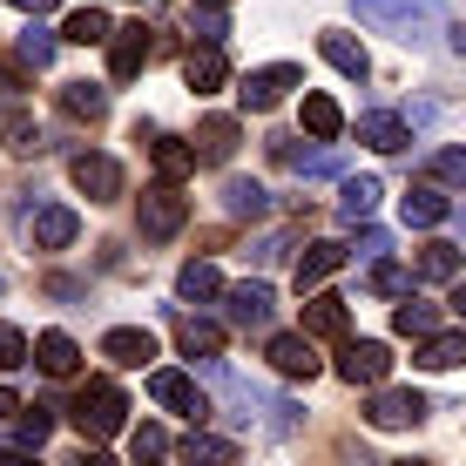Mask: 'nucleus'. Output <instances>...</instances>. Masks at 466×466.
<instances>
[{
    "label": "nucleus",
    "mask_w": 466,
    "mask_h": 466,
    "mask_svg": "<svg viewBox=\"0 0 466 466\" xmlns=\"http://www.w3.org/2000/svg\"><path fill=\"white\" fill-rule=\"evenodd\" d=\"M176 298H183V304H217L223 298L217 264H183V270H176Z\"/></svg>",
    "instance_id": "29"
},
{
    "label": "nucleus",
    "mask_w": 466,
    "mask_h": 466,
    "mask_svg": "<svg viewBox=\"0 0 466 466\" xmlns=\"http://www.w3.org/2000/svg\"><path fill=\"white\" fill-rule=\"evenodd\" d=\"M75 230H82V217H75L68 203H47V210H35V250H68Z\"/></svg>",
    "instance_id": "20"
},
{
    "label": "nucleus",
    "mask_w": 466,
    "mask_h": 466,
    "mask_svg": "<svg viewBox=\"0 0 466 466\" xmlns=\"http://www.w3.org/2000/svg\"><path fill=\"white\" fill-rule=\"evenodd\" d=\"M47 432H55V412L47 406H21L14 412V446H21V453H41Z\"/></svg>",
    "instance_id": "30"
},
{
    "label": "nucleus",
    "mask_w": 466,
    "mask_h": 466,
    "mask_svg": "<svg viewBox=\"0 0 466 466\" xmlns=\"http://www.w3.org/2000/svg\"><path fill=\"white\" fill-rule=\"evenodd\" d=\"M7 7H21V14H55V0H7Z\"/></svg>",
    "instance_id": "45"
},
{
    "label": "nucleus",
    "mask_w": 466,
    "mask_h": 466,
    "mask_svg": "<svg viewBox=\"0 0 466 466\" xmlns=\"http://www.w3.org/2000/svg\"><path fill=\"white\" fill-rule=\"evenodd\" d=\"M359 142H365V149H379V156H399L412 142V122L392 116V108H372V116H359Z\"/></svg>",
    "instance_id": "15"
},
{
    "label": "nucleus",
    "mask_w": 466,
    "mask_h": 466,
    "mask_svg": "<svg viewBox=\"0 0 466 466\" xmlns=\"http://www.w3.org/2000/svg\"><path fill=\"white\" fill-rule=\"evenodd\" d=\"M61 108H68L75 122H102V116H108V88H95V82H68V88H61Z\"/></svg>",
    "instance_id": "31"
},
{
    "label": "nucleus",
    "mask_w": 466,
    "mask_h": 466,
    "mask_svg": "<svg viewBox=\"0 0 466 466\" xmlns=\"http://www.w3.org/2000/svg\"><path fill=\"white\" fill-rule=\"evenodd\" d=\"M176 345H183V359H223V325L210 318H176Z\"/></svg>",
    "instance_id": "23"
},
{
    "label": "nucleus",
    "mask_w": 466,
    "mask_h": 466,
    "mask_svg": "<svg viewBox=\"0 0 466 466\" xmlns=\"http://www.w3.org/2000/svg\"><path fill=\"white\" fill-rule=\"evenodd\" d=\"M189 35H197V41H223V35H230L223 7H210V0H197V21H189Z\"/></svg>",
    "instance_id": "40"
},
{
    "label": "nucleus",
    "mask_w": 466,
    "mask_h": 466,
    "mask_svg": "<svg viewBox=\"0 0 466 466\" xmlns=\"http://www.w3.org/2000/svg\"><path fill=\"white\" fill-rule=\"evenodd\" d=\"M183 82L189 95H217L223 82H230V61H223V41H197L183 55Z\"/></svg>",
    "instance_id": "12"
},
{
    "label": "nucleus",
    "mask_w": 466,
    "mask_h": 466,
    "mask_svg": "<svg viewBox=\"0 0 466 466\" xmlns=\"http://www.w3.org/2000/svg\"><path fill=\"white\" fill-rule=\"evenodd\" d=\"M68 176H75V189H82V197L88 203H116L122 197V163H116V156H75V163H68Z\"/></svg>",
    "instance_id": "10"
},
{
    "label": "nucleus",
    "mask_w": 466,
    "mask_h": 466,
    "mask_svg": "<svg viewBox=\"0 0 466 466\" xmlns=\"http://www.w3.org/2000/svg\"><path fill=\"white\" fill-rule=\"evenodd\" d=\"M399 210H406L412 230H432V223L453 217V197H446V183L432 176V183H412V189H406V203H399Z\"/></svg>",
    "instance_id": "14"
},
{
    "label": "nucleus",
    "mask_w": 466,
    "mask_h": 466,
    "mask_svg": "<svg viewBox=\"0 0 466 466\" xmlns=\"http://www.w3.org/2000/svg\"><path fill=\"white\" fill-rule=\"evenodd\" d=\"M149 399H156V406H169V412H183V420H210V399H203L197 392V379H189V372H169V365H163V372H149Z\"/></svg>",
    "instance_id": "6"
},
{
    "label": "nucleus",
    "mask_w": 466,
    "mask_h": 466,
    "mask_svg": "<svg viewBox=\"0 0 466 466\" xmlns=\"http://www.w3.org/2000/svg\"><path fill=\"white\" fill-rule=\"evenodd\" d=\"M14 55H21V68H47V61H55V35H47V27H21Z\"/></svg>",
    "instance_id": "34"
},
{
    "label": "nucleus",
    "mask_w": 466,
    "mask_h": 466,
    "mask_svg": "<svg viewBox=\"0 0 466 466\" xmlns=\"http://www.w3.org/2000/svg\"><path fill=\"white\" fill-rule=\"evenodd\" d=\"M359 21L392 35V41H406V47H426L440 35V7L432 0H359Z\"/></svg>",
    "instance_id": "1"
},
{
    "label": "nucleus",
    "mask_w": 466,
    "mask_h": 466,
    "mask_svg": "<svg viewBox=\"0 0 466 466\" xmlns=\"http://www.w3.org/2000/svg\"><path fill=\"white\" fill-rule=\"evenodd\" d=\"M176 453H183V460H237V446H230V440H217V432H203V426H197V432H189L183 446H176Z\"/></svg>",
    "instance_id": "35"
},
{
    "label": "nucleus",
    "mask_w": 466,
    "mask_h": 466,
    "mask_svg": "<svg viewBox=\"0 0 466 466\" xmlns=\"http://www.w3.org/2000/svg\"><path fill=\"white\" fill-rule=\"evenodd\" d=\"M412 365H426V372H453V365H466V331H426L420 351H412Z\"/></svg>",
    "instance_id": "21"
},
{
    "label": "nucleus",
    "mask_w": 466,
    "mask_h": 466,
    "mask_svg": "<svg viewBox=\"0 0 466 466\" xmlns=\"http://www.w3.org/2000/svg\"><path fill=\"white\" fill-rule=\"evenodd\" d=\"M339 264H351L345 244H304V257H298V291H318Z\"/></svg>",
    "instance_id": "24"
},
{
    "label": "nucleus",
    "mask_w": 466,
    "mask_h": 466,
    "mask_svg": "<svg viewBox=\"0 0 466 466\" xmlns=\"http://www.w3.org/2000/svg\"><path fill=\"white\" fill-rule=\"evenodd\" d=\"M264 359L278 365V379H318V351H311V331H278L264 345Z\"/></svg>",
    "instance_id": "13"
},
{
    "label": "nucleus",
    "mask_w": 466,
    "mask_h": 466,
    "mask_svg": "<svg viewBox=\"0 0 466 466\" xmlns=\"http://www.w3.org/2000/svg\"><path fill=\"white\" fill-rule=\"evenodd\" d=\"M149 55H156V41H149L142 21H128V27L108 35V75H116V82H136V75L149 68Z\"/></svg>",
    "instance_id": "9"
},
{
    "label": "nucleus",
    "mask_w": 466,
    "mask_h": 466,
    "mask_svg": "<svg viewBox=\"0 0 466 466\" xmlns=\"http://www.w3.org/2000/svg\"><path fill=\"white\" fill-rule=\"evenodd\" d=\"M446 304H453V318L466 325V278H453V298H446Z\"/></svg>",
    "instance_id": "44"
},
{
    "label": "nucleus",
    "mask_w": 466,
    "mask_h": 466,
    "mask_svg": "<svg viewBox=\"0 0 466 466\" xmlns=\"http://www.w3.org/2000/svg\"><path fill=\"white\" fill-rule=\"evenodd\" d=\"M128 453H136V460H163L169 453V432L163 426H136V432H128Z\"/></svg>",
    "instance_id": "38"
},
{
    "label": "nucleus",
    "mask_w": 466,
    "mask_h": 466,
    "mask_svg": "<svg viewBox=\"0 0 466 466\" xmlns=\"http://www.w3.org/2000/svg\"><path fill=\"white\" fill-rule=\"evenodd\" d=\"M432 176H440V183L446 189H466V149H440V156H432V163H426Z\"/></svg>",
    "instance_id": "39"
},
{
    "label": "nucleus",
    "mask_w": 466,
    "mask_h": 466,
    "mask_svg": "<svg viewBox=\"0 0 466 466\" xmlns=\"http://www.w3.org/2000/svg\"><path fill=\"white\" fill-rule=\"evenodd\" d=\"M102 359L122 365V372H136V365L156 359V339H149L142 325H116V331H102Z\"/></svg>",
    "instance_id": "16"
},
{
    "label": "nucleus",
    "mask_w": 466,
    "mask_h": 466,
    "mask_svg": "<svg viewBox=\"0 0 466 466\" xmlns=\"http://www.w3.org/2000/svg\"><path fill=\"white\" fill-rule=\"evenodd\" d=\"M392 331H399V339H426V331H440V311H432V304H420V298L406 291V304L392 311Z\"/></svg>",
    "instance_id": "32"
},
{
    "label": "nucleus",
    "mask_w": 466,
    "mask_h": 466,
    "mask_svg": "<svg viewBox=\"0 0 466 466\" xmlns=\"http://www.w3.org/2000/svg\"><path fill=\"white\" fill-rule=\"evenodd\" d=\"M223 217H237V223L270 217V189L250 183V176H230V183H223Z\"/></svg>",
    "instance_id": "19"
},
{
    "label": "nucleus",
    "mask_w": 466,
    "mask_h": 466,
    "mask_svg": "<svg viewBox=\"0 0 466 466\" xmlns=\"http://www.w3.org/2000/svg\"><path fill=\"white\" fill-rule=\"evenodd\" d=\"M460 270H466L460 244H446V237H432V244L420 250V264H412V278H426V284H453Z\"/></svg>",
    "instance_id": "25"
},
{
    "label": "nucleus",
    "mask_w": 466,
    "mask_h": 466,
    "mask_svg": "<svg viewBox=\"0 0 466 466\" xmlns=\"http://www.w3.org/2000/svg\"><path fill=\"white\" fill-rule=\"evenodd\" d=\"M304 136L311 142H339L345 136V108L331 95H304Z\"/></svg>",
    "instance_id": "26"
},
{
    "label": "nucleus",
    "mask_w": 466,
    "mask_h": 466,
    "mask_svg": "<svg viewBox=\"0 0 466 466\" xmlns=\"http://www.w3.org/2000/svg\"><path fill=\"white\" fill-rule=\"evenodd\" d=\"M385 250H392V237H385V230H359V250H351V257H365V264H379Z\"/></svg>",
    "instance_id": "41"
},
{
    "label": "nucleus",
    "mask_w": 466,
    "mask_h": 466,
    "mask_svg": "<svg viewBox=\"0 0 466 466\" xmlns=\"http://www.w3.org/2000/svg\"><path fill=\"white\" fill-rule=\"evenodd\" d=\"M68 420L82 440H116L122 420H128V399H122V385L116 379H88L82 392H75V406H68Z\"/></svg>",
    "instance_id": "2"
},
{
    "label": "nucleus",
    "mask_w": 466,
    "mask_h": 466,
    "mask_svg": "<svg viewBox=\"0 0 466 466\" xmlns=\"http://www.w3.org/2000/svg\"><path fill=\"white\" fill-rule=\"evenodd\" d=\"M108 35H116V27H108L102 7H75L68 21H61V41H75V47H108Z\"/></svg>",
    "instance_id": "28"
},
{
    "label": "nucleus",
    "mask_w": 466,
    "mask_h": 466,
    "mask_svg": "<svg viewBox=\"0 0 466 466\" xmlns=\"http://www.w3.org/2000/svg\"><path fill=\"white\" fill-rule=\"evenodd\" d=\"M189 169H197V149H189V142H176V136H163V142H156V176L183 183Z\"/></svg>",
    "instance_id": "33"
},
{
    "label": "nucleus",
    "mask_w": 466,
    "mask_h": 466,
    "mask_svg": "<svg viewBox=\"0 0 466 466\" xmlns=\"http://www.w3.org/2000/svg\"><path fill=\"white\" fill-rule=\"evenodd\" d=\"M35 359V345H27V331H14V325H0V372H21V365Z\"/></svg>",
    "instance_id": "36"
},
{
    "label": "nucleus",
    "mask_w": 466,
    "mask_h": 466,
    "mask_svg": "<svg viewBox=\"0 0 466 466\" xmlns=\"http://www.w3.org/2000/svg\"><path fill=\"white\" fill-rule=\"evenodd\" d=\"M210 7H230V0H210Z\"/></svg>",
    "instance_id": "46"
},
{
    "label": "nucleus",
    "mask_w": 466,
    "mask_h": 466,
    "mask_svg": "<svg viewBox=\"0 0 466 466\" xmlns=\"http://www.w3.org/2000/svg\"><path fill=\"white\" fill-rule=\"evenodd\" d=\"M35 365L47 379H75V372H82V345H75L68 331H41V339H35Z\"/></svg>",
    "instance_id": "17"
},
{
    "label": "nucleus",
    "mask_w": 466,
    "mask_h": 466,
    "mask_svg": "<svg viewBox=\"0 0 466 466\" xmlns=\"http://www.w3.org/2000/svg\"><path fill=\"white\" fill-rule=\"evenodd\" d=\"M385 372H392V351L379 339H345L339 345V379L345 385H385Z\"/></svg>",
    "instance_id": "8"
},
{
    "label": "nucleus",
    "mask_w": 466,
    "mask_h": 466,
    "mask_svg": "<svg viewBox=\"0 0 466 466\" xmlns=\"http://www.w3.org/2000/svg\"><path fill=\"white\" fill-rule=\"evenodd\" d=\"M14 412H21V392H14V385H0V420H14Z\"/></svg>",
    "instance_id": "43"
},
{
    "label": "nucleus",
    "mask_w": 466,
    "mask_h": 466,
    "mask_svg": "<svg viewBox=\"0 0 466 466\" xmlns=\"http://www.w3.org/2000/svg\"><path fill=\"white\" fill-rule=\"evenodd\" d=\"M304 331H311V339H345V331H351L345 298H311V304H304Z\"/></svg>",
    "instance_id": "27"
},
{
    "label": "nucleus",
    "mask_w": 466,
    "mask_h": 466,
    "mask_svg": "<svg viewBox=\"0 0 466 466\" xmlns=\"http://www.w3.org/2000/svg\"><path fill=\"white\" fill-rule=\"evenodd\" d=\"M270 311H278V298H270V284H257V278H244V284L223 291V318H230L237 331H264Z\"/></svg>",
    "instance_id": "7"
},
{
    "label": "nucleus",
    "mask_w": 466,
    "mask_h": 466,
    "mask_svg": "<svg viewBox=\"0 0 466 466\" xmlns=\"http://www.w3.org/2000/svg\"><path fill=\"white\" fill-rule=\"evenodd\" d=\"M237 142H244V122L237 116H203L197 136H189V149H197V163H230Z\"/></svg>",
    "instance_id": "11"
},
{
    "label": "nucleus",
    "mask_w": 466,
    "mask_h": 466,
    "mask_svg": "<svg viewBox=\"0 0 466 466\" xmlns=\"http://www.w3.org/2000/svg\"><path fill=\"white\" fill-rule=\"evenodd\" d=\"M183 223H189V197L169 183V176L142 189V203H136V230L149 237V244H169V237L183 230Z\"/></svg>",
    "instance_id": "3"
},
{
    "label": "nucleus",
    "mask_w": 466,
    "mask_h": 466,
    "mask_svg": "<svg viewBox=\"0 0 466 466\" xmlns=\"http://www.w3.org/2000/svg\"><path fill=\"white\" fill-rule=\"evenodd\" d=\"M365 420L379 432H406L426 420V392H412V385H372V406H365Z\"/></svg>",
    "instance_id": "5"
},
{
    "label": "nucleus",
    "mask_w": 466,
    "mask_h": 466,
    "mask_svg": "<svg viewBox=\"0 0 466 466\" xmlns=\"http://www.w3.org/2000/svg\"><path fill=\"white\" fill-rule=\"evenodd\" d=\"M284 250H291V237H257V244H250V264H278Z\"/></svg>",
    "instance_id": "42"
},
{
    "label": "nucleus",
    "mask_w": 466,
    "mask_h": 466,
    "mask_svg": "<svg viewBox=\"0 0 466 466\" xmlns=\"http://www.w3.org/2000/svg\"><path fill=\"white\" fill-rule=\"evenodd\" d=\"M291 88H304V68H291V61H270V68H250L244 82H237V102H244V116H270V108H278Z\"/></svg>",
    "instance_id": "4"
},
{
    "label": "nucleus",
    "mask_w": 466,
    "mask_h": 466,
    "mask_svg": "<svg viewBox=\"0 0 466 466\" xmlns=\"http://www.w3.org/2000/svg\"><path fill=\"white\" fill-rule=\"evenodd\" d=\"M372 291L379 298H406L412 291V270H399V264H385V257H379V264H372Z\"/></svg>",
    "instance_id": "37"
},
{
    "label": "nucleus",
    "mask_w": 466,
    "mask_h": 466,
    "mask_svg": "<svg viewBox=\"0 0 466 466\" xmlns=\"http://www.w3.org/2000/svg\"><path fill=\"white\" fill-rule=\"evenodd\" d=\"M379 197H385L379 176H345V183H339V217H345V223H372Z\"/></svg>",
    "instance_id": "22"
},
{
    "label": "nucleus",
    "mask_w": 466,
    "mask_h": 466,
    "mask_svg": "<svg viewBox=\"0 0 466 466\" xmlns=\"http://www.w3.org/2000/svg\"><path fill=\"white\" fill-rule=\"evenodd\" d=\"M318 55H325L331 68L345 75V82H365V75H372V61H365V47L351 41V35H339V27H325V35H318Z\"/></svg>",
    "instance_id": "18"
}]
</instances>
